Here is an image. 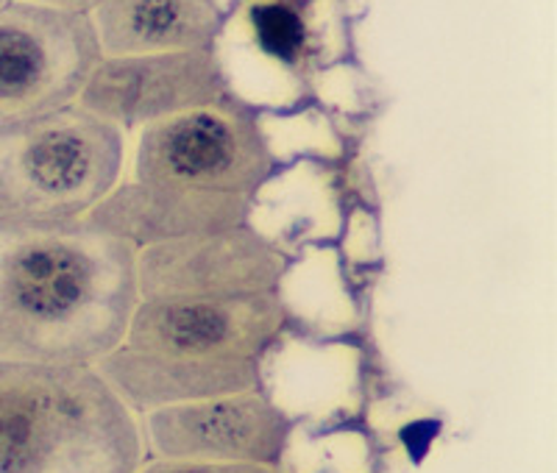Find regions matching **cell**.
<instances>
[{
	"label": "cell",
	"mask_w": 557,
	"mask_h": 473,
	"mask_svg": "<svg viewBox=\"0 0 557 473\" xmlns=\"http://www.w3.org/2000/svg\"><path fill=\"white\" fill-rule=\"evenodd\" d=\"M128 410L153 412L262 387L257 360H201L117 346L96 365Z\"/></svg>",
	"instance_id": "obj_11"
},
{
	"label": "cell",
	"mask_w": 557,
	"mask_h": 473,
	"mask_svg": "<svg viewBox=\"0 0 557 473\" xmlns=\"http://www.w3.org/2000/svg\"><path fill=\"white\" fill-rule=\"evenodd\" d=\"M287 303L282 292L237 298L139 301L123 346L201 360H257L282 337Z\"/></svg>",
	"instance_id": "obj_6"
},
{
	"label": "cell",
	"mask_w": 557,
	"mask_h": 473,
	"mask_svg": "<svg viewBox=\"0 0 557 473\" xmlns=\"http://www.w3.org/2000/svg\"><path fill=\"white\" fill-rule=\"evenodd\" d=\"M253 32L260 37L262 48H268L276 57H290L301 45V23H298V17L290 9L276 7V3L253 9Z\"/></svg>",
	"instance_id": "obj_13"
},
{
	"label": "cell",
	"mask_w": 557,
	"mask_h": 473,
	"mask_svg": "<svg viewBox=\"0 0 557 473\" xmlns=\"http://www.w3.org/2000/svg\"><path fill=\"white\" fill-rule=\"evenodd\" d=\"M290 259L251 223L137 251L139 301L237 298L278 290Z\"/></svg>",
	"instance_id": "obj_7"
},
{
	"label": "cell",
	"mask_w": 557,
	"mask_h": 473,
	"mask_svg": "<svg viewBox=\"0 0 557 473\" xmlns=\"http://www.w3.org/2000/svg\"><path fill=\"white\" fill-rule=\"evenodd\" d=\"M32 3H39V7H51V9H62V12H76V14H92L109 3V0H32Z\"/></svg>",
	"instance_id": "obj_15"
},
{
	"label": "cell",
	"mask_w": 557,
	"mask_h": 473,
	"mask_svg": "<svg viewBox=\"0 0 557 473\" xmlns=\"http://www.w3.org/2000/svg\"><path fill=\"white\" fill-rule=\"evenodd\" d=\"M123 132L78 103L0 123V217H82L117 187Z\"/></svg>",
	"instance_id": "obj_3"
},
{
	"label": "cell",
	"mask_w": 557,
	"mask_h": 473,
	"mask_svg": "<svg viewBox=\"0 0 557 473\" xmlns=\"http://www.w3.org/2000/svg\"><path fill=\"white\" fill-rule=\"evenodd\" d=\"M137 473H278L273 465L251 462H198V460H153Z\"/></svg>",
	"instance_id": "obj_14"
},
{
	"label": "cell",
	"mask_w": 557,
	"mask_h": 473,
	"mask_svg": "<svg viewBox=\"0 0 557 473\" xmlns=\"http://www.w3.org/2000/svg\"><path fill=\"white\" fill-rule=\"evenodd\" d=\"M137 251L82 217H0V360L98 365L123 346Z\"/></svg>",
	"instance_id": "obj_1"
},
{
	"label": "cell",
	"mask_w": 557,
	"mask_h": 473,
	"mask_svg": "<svg viewBox=\"0 0 557 473\" xmlns=\"http://www.w3.org/2000/svg\"><path fill=\"white\" fill-rule=\"evenodd\" d=\"M101 59L89 14L9 0L0 7V123L76 103Z\"/></svg>",
	"instance_id": "obj_5"
},
{
	"label": "cell",
	"mask_w": 557,
	"mask_h": 473,
	"mask_svg": "<svg viewBox=\"0 0 557 473\" xmlns=\"http://www.w3.org/2000/svg\"><path fill=\"white\" fill-rule=\"evenodd\" d=\"M290 432L287 412L262 387L146 412V443L157 460L278 468Z\"/></svg>",
	"instance_id": "obj_9"
},
{
	"label": "cell",
	"mask_w": 557,
	"mask_h": 473,
	"mask_svg": "<svg viewBox=\"0 0 557 473\" xmlns=\"http://www.w3.org/2000/svg\"><path fill=\"white\" fill-rule=\"evenodd\" d=\"M134 171L139 184L253 201L276 173V157L257 112L228 95L143 128Z\"/></svg>",
	"instance_id": "obj_4"
},
{
	"label": "cell",
	"mask_w": 557,
	"mask_h": 473,
	"mask_svg": "<svg viewBox=\"0 0 557 473\" xmlns=\"http://www.w3.org/2000/svg\"><path fill=\"white\" fill-rule=\"evenodd\" d=\"M103 57L215 48L226 14L218 0H109L92 14Z\"/></svg>",
	"instance_id": "obj_12"
},
{
	"label": "cell",
	"mask_w": 557,
	"mask_h": 473,
	"mask_svg": "<svg viewBox=\"0 0 557 473\" xmlns=\"http://www.w3.org/2000/svg\"><path fill=\"white\" fill-rule=\"evenodd\" d=\"M143 435L96 365L0 360V473H137Z\"/></svg>",
	"instance_id": "obj_2"
},
{
	"label": "cell",
	"mask_w": 557,
	"mask_h": 473,
	"mask_svg": "<svg viewBox=\"0 0 557 473\" xmlns=\"http://www.w3.org/2000/svg\"><path fill=\"white\" fill-rule=\"evenodd\" d=\"M7 3H9V0H0V7H7Z\"/></svg>",
	"instance_id": "obj_16"
},
{
	"label": "cell",
	"mask_w": 557,
	"mask_h": 473,
	"mask_svg": "<svg viewBox=\"0 0 557 473\" xmlns=\"http://www.w3.org/2000/svg\"><path fill=\"white\" fill-rule=\"evenodd\" d=\"M251 207V198L132 182L114 187L87 217L134 251H143L159 242L246 226Z\"/></svg>",
	"instance_id": "obj_10"
},
{
	"label": "cell",
	"mask_w": 557,
	"mask_h": 473,
	"mask_svg": "<svg viewBox=\"0 0 557 473\" xmlns=\"http://www.w3.org/2000/svg\"><path fill=\"white\" fill-rule=\"evenodd\" d=\"M228 95L232 89L221 57L215 48H203L143 57H103L89 73L76 103L123 132L212 107Z\"/></svg>",
	"instance_id": "obj_8"
}]
</instances>
